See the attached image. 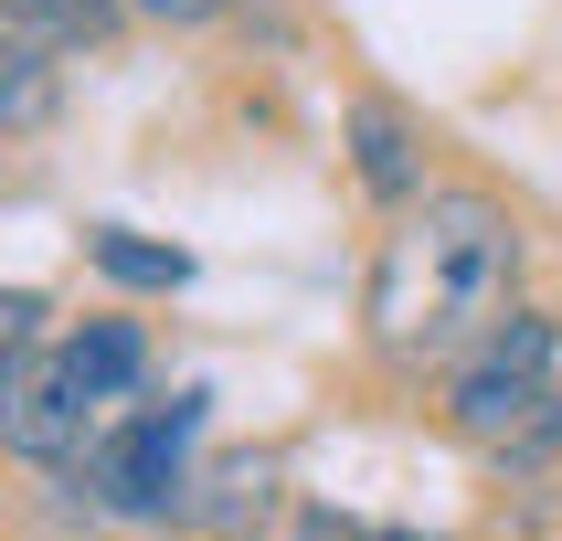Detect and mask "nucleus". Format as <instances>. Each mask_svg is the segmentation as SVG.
Masks as SVG:
<instances>
[{"instance_id":"obj_1","label":"nucleus","mask_w":562,"mask_h":541,"mask_svg":"<svg viewBox=\"0 0 562 541\" xmlns=\"http://www.w3.org/2000/svg\"><path fill=\"white\" fill-rule=\"evenodd\" d=\"M520 297V223L488 191H425L372 255V340L393 361H468Z\"/></svg>"},{"instance_id":"obj_2","label":"nucleus","mask_w":562,"mask_h":541,"mask_svg":"<svg viewBox=\"0 0 562 541\" xmlns=\"http://www.w3.org/2000/svg\"><path fill=\"white\" fill-rule=\"evenodd\" d=\"M202 414H213V393H170V404L127 414L117 436H95L86 457H75V499L106 509V520H191V446H202Z\"/></svg>"},{"instance_id":"obj_3","label":"nucleus","mask_w":562,"mask_h":541,"mask_svg":"<svg viewBox=\"0 0 562 541\" xmlns=\"http://www.w3.org/2000/svg\"><path fill=\"white\" fill-rule=\"evenodd\" d=\"M446 425L468 446H488L499 467H541L562 446V382L541 372H509V361H457V382H446Z\"/></svg>"},{"instance_id":"obj_4","label":"nucleus","mask_w":562,"mask_h":541,"mask_svg":"<svg viewBox=\"0 0 562 541\" xmlns=\"http://www.w3.org/2000/svg\"><path fill=\"white\" fill-rule=\"evenodd\" d=\"M0 436H11V457H32V467H75L95 446V404L75 393L64 350L11 340V361H0Z\"/></svg>"},{"instance_id":"obj_5","label":"nucleus","mask_w":562,"mask_h":541,"mask_svg":"<svg viewBox=\"0 0 562 541\" xmlns=\"http://www.w3.org/2000/svg\"><path fill=\"white\" fill-rule=\"evenodd\" d=\"M350 170H361V191L372 202H425V138H414V117L404 106H382V95H361L350 106Z\"/></svg>"},{"instance_id":"obj_6","label":"nucleus","mask_w":562,"mask_h":541,"mask_svg":"<svg viewBox=\"0 0 562 541\" xmlns=\"http://www.w3.org/2000/svg\"><path fill=\"white\" fill-rule=\"evenodd\" d=\"M127 22V0H0V54H95L106 32Z\"/></svg>"},{"instance_id":"obj_7","label":"nucleus","mask_w":562,"mask_h":541,"mask_svg":"<svg viewBox=\"0 0 562 541\" xmlns=\"http://www.w3.org/2000/svg\"><path fill=\"white\" fill-rule=\"evenodd\" d=\"M64 372L86 404H127L138 372H149V340H138V318H86L75 340H64Z\"/></svg>"},{"instance_id":"obj_8","label":"nucleus","mask_w":562,"mask_h":541,"mask_svg":"<svg viewBox=\"0 0 562 541\" xmlns=\"http://www.w3.org/2000/svg\"><path fill=\"white\" fill-rule=\"evenodd\" d=\"M266 509H277V467L266 457H223V467L191 477V531H213V541H245Z\"/></svg>"},{"instance_id":"obj_9","label":"nucleus","mask_w":562,"mask_h":541,"mask_svg":"<svg viewBox=\"0 0 562 541\" xmlns=\"http://www.w3.org/2000/svg\"><path fill=\"white\" fill-rule=\"evenodd\" d=\"M86 255H95V277H117V286H191V255L149 245V234H127V223H95Z\"/></svg>"},{"instance_id":"obj_10","label":"nucleus","mask_w":562,"mask_h":541,"mask_svg":"<svg viewBox=\"0 0 562 541\" xmlns=\"http://www.w3.org/2000/svg\"><path fill=\"white\" fill-rule=\"evenodd\" d=\"M54 106V54H0V127H43Z\"/></svg>"},{"instance_id":"obj_11","label":"nucleus","mask_w":562,"mask_h":541,"mask_svg":"<svg viewBox=\"0 0 562 541\" xmlns=\"http://www.w3.org/2000/svg\"><path fill=\"white\" fill-rule=\"evenodd\" d=\"M213 11H223V0H127V22H170V32H181V22H213Z\"/></svg>"},{"instance_id":"obj_12","label":"nucleus","mask_w":562,"mask_h":541,"mask_svg":"<svg viewBox=\"0 0 562 541\" xmlns=\"http://www.w3.org/2000/svg\"><path fill=\"white\" fill-rule=\"evenodd\" d=\"M361 541H414V531H361Z\"/></svg>"}]
</instances>
